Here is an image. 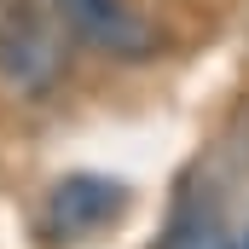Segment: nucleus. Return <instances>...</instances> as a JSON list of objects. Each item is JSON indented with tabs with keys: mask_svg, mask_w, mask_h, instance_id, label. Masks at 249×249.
<instances>
[{
	"mask_svg": "<svg viewBox=\"0 0 249 249\" xmlns=\"http://www.w3.org/2000/svg\"><path fill=\"white\" fill-rule=\"evenodd\" d=\"M64 29L70 18L58 0H12L0 12V75L18 93H47L64 70Z\"/></svg>",
	"mask_w": 249,
	"mask_h": 249,
	"instance_id": "1",
	"label": "nucleus"
},
{
	"mask_svg": "<svg viewBox=\"0 0 249 249\" xmlns=\"http://www.w3.org/2000/svg\"><path fill=\"white\" fill-rule=\"evenodd\" d=\"M127 209V186L122 180H105V174H70L53 186L47 197V232L58 244H81L93 232H105L110 220H122Z\"/></svg>",
	"mask_w": 249,
	"mask_h": 249,
	"instance_id": "2",
	"label": "nucleus"
},
{
	"mask_svg": "<svg viewBox=\"0 0 249 249\" xmlns=\"http://www.w3.org/2000/svg\"><path fill=\"white\" fill-rule=\"evenodd\" d=\"M58 12L70 18V29L81 35V41H93L99 53H110V58H145L151 47H157V35H151V23L122 6V0H58Z\"/></svg>",
	"mask_w": 249,
	"mask_h": 249,
	"instance_id": "3",
	"label": "nucleus"
},
{
	"mask_svg": "<svg viewBox=\"0 0 249 249\" xmlns=\"http://www.w3.org/2000/svg\"><path fill=\"white\" fill-rule=\"evenodd\" d=\"M168 249H238V244H232V232L220 226V214H214V209H186V214L174 220Z\"/></svg>",
	"mask_w": 249,
	"mask_h": 249,
	"instance_id": "4",
	"label": "nucleus"
}]
</instances>
